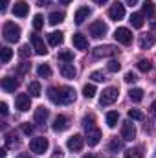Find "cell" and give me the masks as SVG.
Listing matches in <instances>:
<instances>
[{"label":"cell","mask_w":156,"mask_h":158,"mask_svg":"<svg viewBox=\"0 0 156 158\" xmlns=\"http://www.w3.org/2000/svg\"><path fill=\"white\" fill-rule=\"evenodd\" d=\"M48 98L55 105H68L76 101V90L70 86H59V88H50Z\"/></svg>","instance_id":"6da1fadb"},{"label":"cell","mask_w":156,"mask_h":158,"mask_svg":"<svg viewBox=\"0 0 156 158\" xmlns=\"http://www.w3.org/2000/svg\"><path fill=\"white\" fill-rule=\"evenodd\" d=\"M2 35L7 42H17L20 39V26H17L15 22H6L2 28Z\"/></svg>","instance_id":"7a4b0ae2"},{"label":"cell","mask_w":156,"mask_h":158,"mask_svg":"<svg viewBox=\"0 0 156 158\" xmlns=\"http://www.w3.org/2000/svg\"><path fill=\"white\" fill-rule=\"evenodd\" d=\"M48 145H50V142H48V138H44V136L33 138V140L30 142V149H31V153H35V155H44V153L48 151Z\"/></svg>","instance_id":"3957f363"},{"label":"cell","mask_w":156,"mask_h":158,"mask_svg":"<svg viewBox=\"0 0 156 158\" xmlns=\"http://www.w3.org/2000/svg\"><path fill=\"white\" fill-rule=\"evenodd\" d=\"M117 94H119V90H117L116 86H109V88H105V90H103V94H101V98H99L101 107L112 105V103L117 99Z\"/></svg>","instance_id":"277c9868"},{"label":"cell","mask_w":156,"mask_h":158,"mask_svg":"<svg viewBox=\"0 0 156 158\" xmlns=\"http://www.w3.org/2000/svg\"><path fill=\"white\" fill-rule=\"evenodd\" d=\"M92 53H94V57H112V55H116L117 53V48L116 46H112V44L97 46V48L92 50Z\"/></svg>","instance_id":"5b68a950"},{"label":"cell","mask_w":156,"mask_h":158,"mask_svg":"<svg viewBox=\"0 0 156 158\" xmlns=\"http://www.w3.org/2000/svg\"><path fill=\"white\" fill-rule=\"evenodd\" d=\"M107 24L103 22V20H96V22H92L90 24V35L92 37H96V39H99V37H103L105 33H107Z\"/></svg>","instance_id":"8992f818"},{"label":"cell","mask_w":156,"mask_h":158,"mask_svg":"<svg viewBox=\"0 0 156 158\" xmlns=\"http://www.w3.org/2000/svg\"><path fill=\"white\" fill-rule=\"evenodd\" d=\"M121 138L127 140V142H132L136 138V127L132 121H125L123 127H121Z\"/></svg>","instance_id":"52a82bcc"},{"label":"cell","mask_w":156,"mask_h":158,"mask_svg":"<svg viewBox=\"0 0 156 158\" xmlns=\"http://www.w3.org/2000/svg\"><path fill=\"white\" fill-rule=\"evenodd\" d=\"M114 39L121 44H130L132 42V33H130L129 28H117L114 31Z\"/></svg>","instance_id":"ba28073f"},{"label":"cell","mask_w":156,"mask_h":158,"mask_svg":"<svg viewBox=\"0 0 156 158\" xmlns=\"http://www.w3.org/2000/svg\"><path fill=\"white\" fill-rule=\"evenodd\" d=\"M15 105H17V109H18L20 112H26V110H30V107H31V99H30L28 94H17Z\"/></svg>","instance_id":"9c48e42d"},{"label":"cell","mask_w":156,"mask_h":158,"mask_svg":"<svg viewBox=\"0 0 156 158\" xmlns=\"http://www.w3.org/2000/svg\"><path fill=\"white\" fill-rule=\"evenodd\" d=\"M109 17H110L112 20H121V19L125 17V6H123L121 2L112 4L110 9H109Z\"/></svg>","instance_id":"30bf717a"},{"label":"cell","mask_w":156,"mask_h":158,"mask_svg":"<svg viewBox=\"0 0 156 158\" xmlns=\"http://www.w3.org/2000/svg\"><path fill=\"white\" fill-rule=\"evenodd\" d=\"M83 136L81 134H74L72 138H68V142H66V147L70 149V151H74V153H77V151H81L83 149Z\"/></svg>","instance_id":"8fae6325"},{"label":"cell","mask_w":156,"mask_h":158,"mask_svg":"<svg viewBox=\"0 0 156 158\" xmlns=\"http://www.w3.org/2000/svg\"><path fill=\"white\" fill-rule=\"evenodd\" d=\"M99 140H101V131L97 127L86 129V142H88V145H97Z\"/></svg>","instance_id":"7c38bea8"},{"label":"cell","mask_w":156,"mask_h":158,"mask_svg":"<svg viewBox=\"0 0 156 158\" xmlns=\"http://www.w3.org/2000/svg\"><path fill=\"white\" fill-rule=\"evenodd\" d=\"M31 44H33V50H35L37 55H46V53H48V50H46V46H44V40L40 39L37 33L31 35Z\"/></svg>","instance_id":"4fadbf2b"},{"label":"cell","mask_w":156,"mask_h":158,"mask_svg":"<svg viewBox=\"0 0 156 158\" xmlns=\"http://www.w3.org/2000/svg\"><path fill=\"white\" fill-rule=\"evenodd\" d=\"M28 11H30V6H28V2H24V0H18V2H15V6H13V15L15 17H26L28 15Z\"/></svg>","instance_id":"5bb4252c"},{"label":"cell","mask_w":156,"mask_h":158,"mask_svg":"<svg viewBox=\"0 0 156 158\" xmlns=\"http://www.w3.org/2000/svg\"><path fill=\"white\" fill-rule=\"evenodd\" d=\"M51 129H53L55 132H63V131H66V129H68V118H66V116H63V114H59L57 118L53 119Z\"/></svg>","instance_id":"9a60e30c"},{"label":"cell","mask_w":156,"mask_h":158,"mask_svg":"<svg viewBox=\"0 0 156 158\" xmlns=\"http://www.w3.org/2000/svg\"><path fill=\"white\" fill-rule=\"evenodd\" d=\"M0 85H2V88H4L6 92H15V90L18 88V81H17V79H13V77H9V76L2 79V83H0Z\"/></svg>","instance_id":"2e32d148"},{"label":"cell","mask_w":156,"mask_h":158,"mask_svg":"<svg viewBox=\"0 0 156 158\" xmlns=\"http://www.w3.org/2000/svg\"><path fill=\"white\" fill-rule=\"evenodd\" d=\"M72 42H74V46L77 50H86L88 48V40H86L84 35H81V33H74L72 35Z\"/></svg>","instance_id":"e0dca14e"},{"label":"cell","mask_w":156,"mask_h":158,"mask_svg":"<svg viewBox=\"0 0 156 158\" xmlns=\"http://www.w3.org/2000/svg\"><path fill=\"white\" fill-rule=\"evenodd\" d=\"M154 35H151V33H145V35H142V39H140V48L142 50H149V48H153L154 46Z\"/></svg>","instance_id":"ac0fdd59"},{"label":"cell","mask_w":156,"mask_h":158,"mask_svg":"<svg viewBox=\"0 0 156 158\" xmlns=\"http://www.w3.org/2000/svg\"><path fill=\"white\" fill-rule=\"evenodd\" d=\"M90 13H92L90 7H86V6H84V7H79L77 11H76V24H83V22L90 17Z\"/></svg>","instance_id":"d6986e66"},{"label":"cell","mask_w":156,"mask_h":158,"mask_svg":"<svg viewBox=\"0 0 156 158\" xmlns=\"http://www.w3.org/2000/svg\"><path fill=\"white\" fill-rule=\"evenodd\" d=\"M61 74H63V77H66V79H74V77H76V74H77V70H76V66H74V64L66 63V64H63V66H61Z\"/></svg>","instance_id":"ffe728a7"},{"label":"cell","mask_w":156,"mask_h":158,"mask_svg":"<svg viewBox=\"0 0 156 158\" xmlns=\"http://www.w3.org/2000/svg\"><path fill=\"white\" fill-rule=\"evenodd\" d=\"M48 116H50V110L48 109H44V107H39L37 110H35V123H39V125H42L46 119H48Z\"/></svg>","instance_id":"44dd1931"},{"label":"cell","mask_w":156,"mask_h":158,"mask_svg":"<svg viewBox=\"0 0 156 158\" xmlns=\"http://www.w3.org/2000/svg\"><path fill=\"white\" fill-rule=\"evenodd\" d=\"M48 20H50L51 26H57V24H61V22L64 20V13H63V11H53V13H50Z\"/></svg>","instance_id":"7402d4cb"},{"label":"cell","mask_w":156,"mask_h":158,"mask_svg":"<svg viewBox=\"0 0 156 158\" xmlns=\"http://www.w3.org/2000/svg\"><path fill=\"white\" fill-rule=\"evenodd\" d=\"M63 39H64V37H63L61 31H51V33L48 35V42H50L51 46H59V44L63 42Z\"/></svg>","instance_id":"603a6c76"},{"label":"cell","mask_w":156,"mask_h":158,"mask_svg":"<svg viewBox=\"0 0 156 158\" xmlns=\"http://www.w3.org/2000/svg\"><path fill=\"white\" fill-rule=\"evenodd\" d=\"M130 24H132V28H143V15L142 13H132L130 15Z\"/></svg>","instance_id":"cb8c5ba5"},{"label":"cell","mask_w":156,"mask_h":158,"mask_svg":"<svg viewBox=\"0 0 156 158\" xmlns=\"http://www.w3.org/2000/svg\"><path fill=\"white\" fill-rule=\"evenodd\" d=\"M129 98H130L134 103H140V101L143 99V90H142V88H130Z\"/></svg>","instance_id":"d4e9b609"},{"label":"cell","mask_w":156,"mask_h":158,"mask_svg":"<svg viewBox=\"0 0 156 158\" xmlns=\"http://www.w3.org/2000/svg\"><path fill=\"white\" fill-rule=\"evenodd\" d=\"M117 119H119V114H117L116 110H110V112L107 114V125H109L110 129H114L117 125Z\"/></svg>","instance_id":"484cf974"},{"label":"cell","mask_w":156,"mask_h":158,"mask_svg":"<svg viewBox=\"0 0 156 158\" xmlns=\"http://www.w3.org/2000/svg\"><path fill=\"white\" fill-rule=\"evenodd\" d=\"M121 149H123V142L117 140V138H112L110 143H109V151H110V153H117V151H121Z\"/></svg>","instance_id":"4316f807"},{"label":"cell","mask_w":156,"mask_h":158,"mask_svg":"<svg viewBox=\"0 0 156 158\" xmlns=\"http://www.w3.org/2000/svg\"><path fill=\"white\" fill-rule=\"evenodd\" d=\"M17 145H18L17 134L15 132H7L6 134V147H17Z\"/></svg>","instance_id":"83f0119b"},{"label":"cell","mask_w":156,"mask_h":158,"mask_svg":"<svg viewBox=\"0 0 156 158\" xmlns=\"http://www.w3.org/2000/svg\"><path fill=\"white\" fill-rule=\"evenodd\" d=\"M151 68H153V63L149 59H140L138 61V70L140 72H149Z\"/></svg>","instance_id":"f1b7e54d"},{"label":"cell","mask_w":156,"mask_h":158,"mask_svg":"<svg viewBox=\"0 0 156 158\" xmlns=\"http://www.w3.org/2000/svg\"><path fill=\"white\" fill-rule=\"evenodd\" d=\"M125 158H143V153H142V149H138V147L127 149V151H125Z\"/></svg>","instance_id":"f546056e"},{"label":"cell","mask_w":156,"mask_h":158,"mask_svg":"<svg viewBox=\"0 0 156 158\" xmlns=\"http://www.w3.org/2000/svg\"><path fill=\"white\" fill-rule=\"evenodd\" d=\"M83 96L88 98V99H92V98L96 96V86H94V85H84V86H83Z\"/></svg>","instance_id":"4dcf8cb0"},{"label":"cell","mask_w":156,"mask_h":158,"mask_svg":"<svg viewBox=\"0 0 156 158\" xmlns=\"http://www.w3.org/2000/svg\"><path fill=\"white\" fill-rule=\"evenodd\" d=\"M37 74H39V77H50V76H51V68H50L48 64H39Z\"/></svg>","instance_id":"1f68e13d"},{"label":"cell","mask_w":156,"mask_h":158,"mask_svg":"<svg viewBox=\"0 0 156 158\" xmlns=\"http://www.w3.org/2000/svg\"><path fill=\"white\" fill-rule=\"evenodd\" d=\"M30 94H31L33 98H39L40 96V83L39 81H31V83H30Z\"/></svg>","instance_id":"d6a6232c"},{"label":"cell","mask_w":156,"mask_h":158,"mask_svg":"<svg viewBox=\"0 0 156 158\" xmlns=\"http://www.w3.org/2000/svg\"><path fill=\"white\" fill-rule=\"evenodd\" d=\"M11 57H13V50L11 48H2V63L7 64Z\"/></svg>","instance_id":"836d02e7"},{"label":"cell","mask_w":156,"mask_h":158,"mask_svg":"<svg viewBox=\"0 0 156 158\" xmlns=\"http://www.w3.org/2000/svg\"><path fill=\"white\" fill-rule=\"evenodd\" d=\"M59 59L64 61V63H72V61H74V53L68 52V50H63V52L59 53Z\"/></svg>","instance_id":"e575fe53"},{"label":"cell","mask_w":156,"mask_h":158,"mask_svg":"<svg viewBox=\"0 0 156 158\" xmlns=\"http://www.w3.org/2000/svg\"><path fill=\"white\" fill-rule=\"evenodd\" d=\"M143 13H147V15H153L154 13V2L153 0H145L143 2Z\"/></svg>","instance_id":"d590c367"},{"label":"cell","mask_w":156,"mask_h":158,"mask_svg":"<svg viewBox=\"0 0 156 158\" xmlns=\"http://www.w3.org/2000/svg\"><path fill=\"white\" fill-rule=\"evenodd\" d=\"M33 28H35L37 31L44 28V19H42V15H35V17H33Z\"/></svg>","instance_id":"8d00e7d4"},{"label":"cell","mask_w":156,"mask_h":158,"mask_svg":"<svg viewBox=\"0 0 156 158\" xmlns=\"http://www.w3.org/2000/svg\"><path fill=\"white\" fill-rule=\"evenodd\" d=\"M94 121H96V119H94L92 114H90V116H84V118H83V127H84V129H92V127H94Z\"/></svg>","instance_id":"74e56055"},{"label":"cell","mask_w":156,"mask_h":158,"mask_svg":"<svg viewBox=\"0 0 156 158\" xmlns=\"http://www.w3.org/2000/svg\"><path fill=\"white\" fill-rule=\"evenodd\" d=\"M129 118L130 119H143V114H142L138 109H130V110H129Z\"/></svg>","instance_id":"f35d334b"},{"label":"cell","mask_w":156,"mask_h":158,"mask_svg":"<svg viewBox=\"0 0 156 158\" xmlns=\"http://www.w3.org/2000/svg\"><path fill=\"white\" fill-rule=\"evenodd\" d=\"M107 68H109V72H119L121 70V64H119V61H110Z\"/></svg>","instance_id":"ab89813d"},{"label":"cell","mask_w":156,"mask_h":158,"mask_svg":"<svg viewBox=\"0 0 156 158\" xmlns=\"http://www.w3.org/2000/svg\"><path fill=\"white\" fill-rule=\"evenodd\" d=\"M18 55H20V57H28V55H30V46H28V44L20 46V50H18Z\"/></svg>","instance_id":"60d3db41"},{"label":"cell","mask_w":156,"mask_h":158,"mask_svg":"<svg viewBox=\"0 0 156 158\" xmlns=\"http://www.w3.org/2000/svg\"><path fill=\"white\" fill-rule=\"evenodd\" d=\"M90 79H94V81H99V83H101V81H105V76H103L101 72H92V74H90Z\"/></svg>","instance_id":"b9f144b4"},{"label":"cell","mask_w":156,"mask_h":158,"mask_svg":"<svg viewBox=\"0 0 156 158\" xmlns=\"http://www.w3.org/2000/svg\"><path fill=\"white\" fill-rule=\"evenodd\" d=\"M136 81H138V77H136L132 72H127V74H125V83H136Z\"/></svg>","instance_id":"7bdbcfd3"},{"label":"cell","mask_w":156,"mask_h":158,"mask_svg":"<svg viewBox=\"0 0 156 158\" xmlns=\"http://www.w3.org/2000/svg\"><path fill=\"white\" fill-rule=\"evenodd\" d=\"M22 131H24L26 134H31V132H33V127H31L30 123H22Z\"/></svg>","instance_id":"ee69618b"},{"label":"cell","mask_w":156,"mask_h":158,"mask_svg":"<svg viewBox=\"0 0 156 158\" xmlns=\"http://www.w3.org/2000/svg\"><path fill=\"white\" fill-rule=\"evenodd\" d=\"M53 158H63V151H61L59 147H57V149L53 151Z\"/></svg>","instance_id":"f6af8a7d"},{"label":"cell","mask_w":156,"mask_h":158,"mask_svg":"<svg viewBox=\"0 0 156 158\" xmlns=\"http://www.w3.org/2000/svg\"><path fill=\"white\" fill-rule=\"evenodd\" d=\"M26 70H28V63H22V64L18 66V72H20V74H24Z\"/></svg>","instance_id":"bcb514c9"},{"label":"cell","mask_w":156,"mask_h":158,"mask_svg":"<svg viewBox=\"0 0 156 158\" xmlns=\"http://www.w3.org/2000/svg\"><path fill=\"white\" fill-rule=\"evenodd\" d=\"M0 112H2L4 116L7 114V105H6V103H0Z\"/></svg>","instance_id":"7dc6e473"},{"label":"cell","mask_w":156,"mask_h":158,"mask_svg":"<svg viewBox=\"0 0 156 158\" xmlns=\"http://www.w3.org/2000/svg\"><path fill=\"white\" fill-rule=\"evenodd\" d=\"M7 2H9V0H2V6H0V11H2V13L7 9Z\"/></svg>","instance_id":"c3c4849f"},{"label":"cell","mask_w":156,"mask_h":158,"mask_svg":"<svg viewBox=\"0 0 156 158\" xmlns=\"http://www.w3.org/2000/svg\"><path fill=\"white\" fill-rule=\"evenodd\" d=\"M125 2H127L129 6H136V4H138V0H125Z\"/></svg>","instance_id":"681fc988"},{"label":"cell","mask_w":156,"mask_h":158,"mask_svg":"<svg viewBox=\"0 0 156 158\" xmlns=\"http://www.w3.org/2000/svg\"><path fill=\"white\" fill-rule=\"evenodd\" d=\"M6 155H7V153H6V147H2V149H0V156L6 158Z\"/></svg>","instance_id":"f907efd6"},{"label":"cell","mask_w":156,"mask_h":158,"mask_svg":"<svg viewBox=\"0 0 156 158\" xmlns=\"http://www.w3.org/2000/svg\"><path fill=\"white\" fill-rule=\"evenodd\" d=\"M72 0H59V4H63V6H66V4H70Z\"/></svg>","instance_id":"816d5d0a"},{"label":"cell","mask_w":156,"mask_h":158,"mask_svg":"<svg viewBox=\"0 0 156 158\" xmlns=\"http://www.w3.org/2000/svg\"><path fill=\"white\" fill-rule=\"evenodd\" d=\"M17 158H31V156H30V155H26V153H22V155H18Z\"/></svg>","instance_id":"f5cc1de1"},{"label":"cell","mask_w":156,"mask_h":158,"mask_svg":"<svg viewBox=\"0 0 156 158\" xmlns=\"http://www.w3.org/2000/svg\"><path fill=\"white\" fill-rule=\"evenodd\" d=\"M94 2H96V4H101V6H103V4H105L107 0H94Z\"/></svg>","instance_id":"db71d44e"},{"label":"cell","mask_w":156,"mask_h":158,"mask_svg":"<svg viewBox=\"0 0 156 158\" xmlns=\"http://www.w3.org/2000/svg\"><path fill=\"white\" fill-rule=\"evenodd\" d=\"M83 158H97V156H96V155H84Z\"/></svg>","instance_id":"11a10c76"},{"label":"cell","mask_w":156,"mask_h":158,"mask_svg":"<svg viewBox=\"0 0 156 158\" xmlns=\"http://www.w3.org/2000/svg\"><path fill=\"white\" fill-rule=\"evenodd\" d=\"M154 110H156V109H154Z\"/></svg>","instance_id":"9f6ffc18"}]
</instances>
